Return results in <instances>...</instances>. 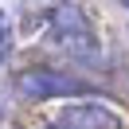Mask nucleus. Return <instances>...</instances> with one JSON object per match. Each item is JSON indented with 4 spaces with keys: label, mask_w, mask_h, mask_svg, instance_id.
I'll return each mask as SVG.
<instances>
[{
    "label": "nucleus",
    "mask_w": 129,
    "mask_h": 129,
    "mask_svg": "<svg viewBox=\"0 0 129 129\" xmlns=\"http://www.w3.org/2000/svg\"><path fill=\"white\" fill-rule=\"evenodd\" d=\"M51 39L71 59H78V63H86V67L102 63L98 35H94V27H90L86 12H82L78 4H55V8H51Z\"/></svg>",
    "instance_id": "f257e3e1"
},
{
    "label": "nucleus",
    "mask_w": 129,
    "mask_h": 129,
    "mask_svg": "<svg viewBox=\"0 0 129 129\" xmlns=\"http://www.w3.org/2000/svg\"><path fill=\"white\" fill-rule=\"evenodd\" d=\"M20 94L24 98H35V102H43V98H71V94H90L86 82H78L74 74H63L55 71V67H31V71L20 74Z\"/></svg>",
    "instance_id": "f03ea898"
},
{
    "label": "nucleus",
    "mask_w": 129,
    "mask_h": 129,
    "mask_svg": "<svg viewBox=\"0 0 129 129\" xmlns=\"http://www.w3.org/2000/svg\"><path fill=\"white\" fill-rule=\"evenodd\" d=\"M63 125H71V129H121V117L113 110H106V106L82 102V106L63 110Z\"/></svg>",
    "instance_id": "7ed1b4c3"
},
{
    "label": "nucleus",
    "mask_w": 129,
    "mask_h": 129,
    "mask_svg": "<svg viewBox=\"0 0 129 129\" xmlns=\"http://www.w3.org/2000/svg\"><path fill=\"white\" fill-rule=\"evenodd\" d=\"M8 47H12V27H8V20H4V12H0V63H4Z\"/></svg>",
    "instance_id": "20e7f679"
},
{
    "label": "nucleus",
    "mask_w": 129,
    "mask_h": 129,
    "mask_svg": "<svg viewBox=\"0 0 129 129\" xmlns=\"http://www.w3.org/2000/svg\"><path fill=\"white\" fill-rule=\"evenodd\" d=\"M47 129H71V125H63V121H59V125H47Z\"/></svg>",
    "instance_id": "39448f33"
},
{
    "label": "nucleus",
    "mask_w": 129,
    "mask_h": 129,
    "mask_svg": "<svg viewBox=\"0 0 129 129\" xmlns=\"http://www.w3.org/2000/svg\"><path fill=\"white\" fill-rule=\"evenodd\" d=\"M121 4H125V8H129V0H121Z\"/></svg>",
    "instance_id": "423d86ee"
}]
</instances>
